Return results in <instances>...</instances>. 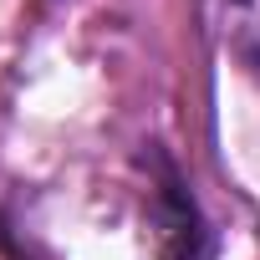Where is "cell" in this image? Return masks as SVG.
<instances>
[{"label":"cell","instance_id":"cell-1","mask_svg":"<svg viewBox=\"0 0 260 260\" xmlns=\"http://www.w3.org/2000/svg\"><path fill=\"white\" fill-rule=\"evenodd\" d=\"M138 169H143V224H148L153 255L158 260H219V230L209 224L174 153L164 143H143Z\"/></svg>","mask_w":260,"mask_h":260}]
</instances>
